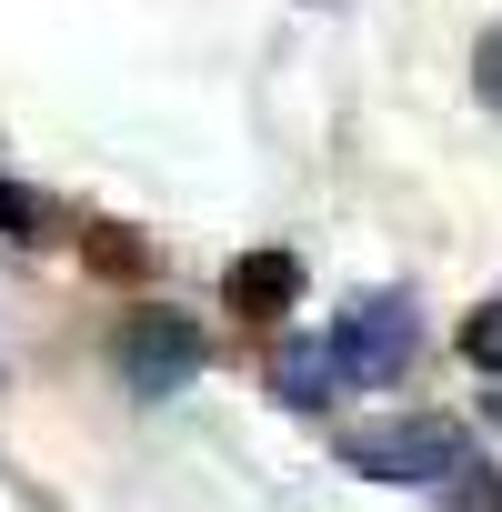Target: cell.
<instances>
[{
  "label": "cell",
  "instance_id": "277c9868",
  "mask_svg": "<svg viewBox=\"0 0 502 512\" xmlns=\"http://www.w3.org/2000/svg\"><path fill=\"white\" fill-rule=\"evenodd\" d=\"M272 402L282 412H332V392H342V352H332V332H292V342H272Z\"/></svg>",
  "mask_w": 502,
  "mask_h": 512
},
{
  "label": "cell",
  "instance_id": "5b68a950",
  "mask_svg": "<svg viewBox=\"0 0 502 512\" xmlns=\"http://www.w3.org/2000/svg\"><path fill=\"white\" fill-rule=\"evenodd\" d=\"M221 302H231L241 322H282V312L302 302V262H292V251H241V262L221 272Z\"/></svg>",
  "mask_w": 502,
  "mask_h": 512
},
{
  "label": "cell",
  "instance_id": "8992f818",
  "mask_svg": "<svg viewBox=\"0 0 502 512\" xmlns=\"http://www.w3.org/2000/svg\"><path fill=\"white\" fill-rule=\"evenodd\" d=\"M81 262L111 272V282H141V272H151V241L121 231V221H81Z\"/></svg>",
  "mask_w": 502,
  "mask_h": 512
},
{
  "label": "cell",
  "instance_id": "52a82bcc",
  "mask_svg": "<svg viewBox=\"0 0 502 512\" xmlns=\"http://www.w3.org/2000/svg\"><path fill=\"white\" fill-rule=\"evenodd\" d=\"M462 362L472 372H502V302H472L462 312Z\"/></svg>",
  "mask_w": 502,
  "mask_h": 512
},
{
  "label": "cell",
  "instance_id": "3957f363",
  "mask_svg": "<svg viewBox=\"0 0 502 512\" xmlns=\"http://www.w3.org/2000/svg\"><path fill=\"white\" fill-rule=\"evenodd\" d=\"M121 372H131V392H181L201 372V332L181 312H131L121 322Z\"/></svg>",
  "mask_w": 502,
  "mask_h": 512
},
{
  "label": "cell",
  "instance_id": "9c48e42d",
  "mask_svg": "<svg viewBox=\"0 0 502 512\" xmlns=\"http://www.w3.org/2000/svg\"><path fill=\"white\" fill-rule=\"evenodd\" d=\"M452 512H502V472H462L452 482Z\"/></svg>",
  "mask_w": 502,
  "mask_h": 512
},
{
  "label": "cell",
  "instance_id": "ba28073f",
  "mask_svg": "<svg viewBox=\"0 0 502 512\" xmlns=\"http://www.w3.org/2000/svg\"><path fill=\"white\" fill-rule=\"evenodd\" d=\"M0 231H11V241H41V231H51V211H41L11 171H0Z\"/></svg>",
  "mask_w": 502,
  "mask_h": 512
},
{
  "label": "cell",
  "instance_id": "6da1fadb",
  "mask_svg": "<svg viewBox=\"0 0 502 512\" xmlns=\"http://www.w3.org/2000/svg\"><path fill=\"white\" fill-rule=\"evenodd\" d=\"M362 482H462V422L452 412H402V422H352L332 442Z\"/></svg>",
  "mask_w": 502,
  "mask_h": 512
},
{
  "label": "cell",
  "instance_id": "30bf717a",
  "mask_svg": "<svg viewBox=\"0 0 502 512\" xmlns=\"http://www.w3.org/2000/svg\"><path fill=\"white\" fill-rule=\"evenodd\" d=\"M472 91L502 111V31H482V51H472Z\"/></svg>",
  "mask_w": 502,
  "mask_h": 512
},
{
  "label": "cell",
  "instance_id": "7a4b0ae2",
  "mask_svg": "<svg viewBox=\"0 0 502 512\" xmlns=\"http://www.w3.org/2000/svg\"><path fill=\"white\" fill-rule=\"evenodd\" d=\"M412 342H422V322H412V292H362V302H342V322H332V352H342V382H362V392L402 382Z\"/></svg>",
  "mask_w": 502,
  "mask_h": 512
}]
</instances>
